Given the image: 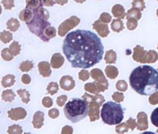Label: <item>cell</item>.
<instances>
[{
	"instance_id": "cell-1",
	"label": "cell",
	"mask_w": 158,
	"mask_h": 134,
	"mask_svg": "<svg viewBox=\"0 0 158 134\" xmlns=\"http://www.w3.org/2000/svg\"><path fill=\"white\" fill-rule=\"evenodd\" d=\"M63 51L73 68L83 69L98 64L104 53L100 38L95 33L84 30L68 33L64 41Z\"/></svg>"
},
{
	"instance_id": "cell-2",
	"label": "cell",
	"mask_w": 158,
	"mask_h": 134,
	"mask_svg": "<svg viewBox=\"0 0 158 134\" xmlns=\"http://www.w3.org/2000/svg\"><path fill=\"white\" fill-rule=\"evenodd\" d=\"M129 80L133 89L142 95H150L158 90V72L150 66L136 67L132 71Z\"/></svg>"
},
{
	"instance_id": "cell-3",
	"label": "cell",
	"mask_w": 158,
	"mask_h": 134,
	"mask_svg": "<svg viewBox=\"0 0 158 134\" xmlns=\"http://www.w3.org/2000/svg\"><path fill=\"white\" fill-rule=\"evenodd\" d=\"M32 11L33 17L26 24L32 33L44 42H48L50 39L55 37L56 35L55 28L52 27L51 23L48 21L50 18L49 12L43 6Z\"/></svg>"
},
{
	"instance_id": "cell-4",
	"label": "cell",
	"mask_w": 158,
	"mask_h": 134,
	"mask_svg": "<svg viewBox=\"0 0 158 134\" xmlns=\"http://www.w3.org/2000/svg\"><path fill=\"white\" fill-rule=\"evenodd\" d=\"M64 110L67 119L72 123H77L87 116L88 103L81 98H73L66 104Z\"/></svg>"
},
{
	"instance_id": "cell-5",
	"label": "cell",
	"mask_w": 158,
	"mask_h": 134,
	"mask_svg": "<svg viewBox=\"0 0 158 134\" xmlns=\"http://www.w3.org/2000/svg\"><path fill=\"white\" fill-rule=\"evenodd\" d=\"M102 121L109 125L119 124L124 118V111L121 105L112 101L105 103L101 110Z\"/></svg>"
},
{
	"instance_id": "cell-6",
	"label": "cell",
	"mask_w": 158,
	"mask_h": 134,
	"mask_svg": "<svg viewBox=\"0 0 158 134\" xmlns=\"http://www.w3.org/2000/svg\"><path fill=\"white\" fill-rule=\"evenodd\" d=\"M80 21V19L76 16H72L68 19L65 20L58 28L59 35L64 36L69 30L78 26Z\"/></svg>"
},
{
	"instance_id": "cell-7",
	"label": "cell",
	"mask_w": 158,
	"mask_h": 134,
	"mask_svg": "<svg viewBox=\"0 0 158 134\" xmlns=\"http://www.w3.org/2000/svg\"><path fill=\"white\" fill-rule=\"evenodd\" d=\"M8 117L13 120L17 121L23 119L27 116V112L23 108L17 107L12 108L7 111Z\"/></svg>"
},
{
	"instance_id": "cell-8",
	"label": "cell",
	"mask_w": 158,
	"mask_h": 134,
	"mask_svg": "<svg viewBox=\"0 0 158 134\" xmlns=\"http://www.w3.org/2000/svg\"><path fill=\"white\" fill-rule=\"evenodd\" d=\"M93 28L96 30L101 37H106L109 33L108 25L106 23L104 24L100 20H97L95 21L93 24Z\"/></svg>"
},
{
	"instance_id": "cell-9",
	"label": "cell",
	"mask_w": 158,
	"mask_h": 134,
	"mask_svg": "<svg viewBox=\"0 0 158 134\" xmlns=\"http://www.w3.org/2000/svg\"><path fill=\"white\" fill-rule=\"evenodd\" d=\"M33 15V12L32 10L26 8L23 9L19 13V18L21 21L27 23L31 20Z\"/></svg>"
},
{
	"instance_id": "cell-10",
	"label": "cell",
	"mask_w": 158,
	"mask_h": 134,
	"mask_svg": "<svg viewBox=\"0 0 158 134\" xmlns=\"http://www.w3.org/2000/svg\"><path fill=\"white\" fill-rule=\"evenodd\" d=\"M15 76L12 74H7L3 77L2 81V86L4 88L11 87L14 85L15 81Z\"/></svg>"
},
{
	"instance_id": "cell-11",
	"label": "cell",
	"mask_w": 158,
	"mask_h": 134,
	"mask_svg": "<svg viewBox=\"0 0 158 134\" xmlns=\"http://www.w3.org/2000/svg\"><path fill=\"white\" fill-rule=\"evenodd\" d=\"M112 14L115 17L118 18L123 19L124 18V9L123 6L120 5H115L113 6L112 8Z\"/></svg>"
},
{
	"instance_id": "cell-12",
	"label": "cell",
	"mask_w": 158,
	"mask_h": 134,
	"mask_svg": "<svg viewBox=\"0 0 158 134\" xmlns=\"http://www.w3.org/2000/svg\"><path fill=\"white\" fill-rule=\"evenodd\" d=\"M7 29H9L13 32H15L20 27L19 21L17 19L12 18L7 21L6 23Z\"/></svg>"
},
{
	"instance_id": "cell-13",
	"label": "cell",
	"mask_w": 158,
	"mask_h": 134,
	"mask_svg": "<svg viewBox=\"0 0 158 134\" xmlns=\"http://www.w3.org/2000/svg\"><path fill=\"white\" fill-rule=\"evenodd\" d=\"M16 94L12 89H7L3 91L2 93V99L5 102H11L15 99Z\"/></svg>"
},
{
	"instance_id": "cell-14",
	"label": "cell",
	"mask_w": 158,
	"mask_h": 134,
	"mask_svg": "<svg viewBox=\"0 0 158 134\" xmlns=\"http://www.w3.org/2000/svg\"><path fill=\"white\" fill-rule=\"evenodd\" d=\"M26 8L33 10L43 6L41 0H26Z\"/></svg>"
},
{
	"instance_id": "cell-15",
	"label": "cell",
	"mask_w": 158,
	"mask_h": 134,
	"mask_svg": "<svg viewBox=\"0 0 158 134\" xmlns=\"http://www.w3.org/2000/svg\"><path fill=\"white\" fill-rule=\"evenodd\" d=\"M21 46L19 44L18 42H13L10 46H9V51L11 54L13 56H16L18 55L20 53V51H21Z\"/></svg>"
},
{
	"instance_id": "cell-16",
	"label": "cell",
	"mask_w": 158,
	"mask_h": 134,
	"mask_svg": "<svg viewBox=\"0 0 158 134\" xmlns=\"http://www.w3.org/2000/svg\"><path fill=\"white\" fill-rule=\"evenodd\" d=\"M0 40L5 44L8 43L13 40V34L9 31L4 30L0 33Z\"/></svg>"
},
{
	"instance_id": "cell-17",
	"label": "cell",
	"mask_w": 158,
	"mask_h": 134,
	"mask_svg": "<svg viewBox=\"0 0 158 134\" xmlns=\"http://www.w3.org/2000/svg\"><path fill=\"white\" fill-rule=\"evenodd\" d=\"M18 94L20 96L24 103H27L30 100V94L26 89H19L17 91Z\"/></svg>"
},
{
	"instance_id": "cell-18",
	"label": "cell",
	"mask_w": 158,
	"mask_h": 134,
	"mask_svg": "<svg viewBox=\"0 0 158 134\" xmlns=\"http://www.w3.org/2000/svg\"><path fill=\"white\" fill-rule=\"evenodd\" d=\"M111 27L114 31L119 32L123 29L122 21L119 19H113L111 24Z\"/></svg>"
},
{
	"instance_id": "cell-19",
	"label": "cell",
	"mask_w": 158,
	"mask_h": 134,
	"mask_svg": "<svg viewBox=\"0 0 158 134\" xmlns=\"http://www.w3.org/2000/svg\"><path fill=\"white\" fill-rule=\"evenodd\" d=\"M23 132L21 126L17 124H14L9 126L7 133L9 134H21Z\"/></svg>"
},
{
	"instance_id": "cell-20",
	"label": "cell",
	"mask_w": 158,
	"mask_h": 134,
	"mask_svg": "<svg viewBox=\"0 0 158 134\" xmlns=\"http://www.w3.org/2000/svg\"><path fill=\"white\" fill-rule=\"evenodd\" d=\"M2 58L6 61H10L13 60L14 56H12L9 51L8 48H5L2 50L1 52Z\"/></svg>"
},
{
	"instance_id": "cell-21",
	"label": "cell",
	"mask_w": 158,
	"mask_h": 134,
	"mask_svg": "<svg viewBox=\"0 0 158 134\" xmlns=\"http://www.w3.org/2000/svg\"><path fill=\"white\" fill-rule=\"evenodd\" d=\"M32 65V62L27 61L22 62L19 66V69L22 72H28L31 69Z\"/></svg>"
},
{
	"instance_id": "cell-22",
	"label": "cell",
	"mask_w": 158,
	"mask_h": 134,
	"mask_svg": "<svg viewBox=\"0 0 158 134\" xmlns=\"http://www.w3.org/2000/svg\"><path fill=\"white\" fill-rule=\"evenodd\" d=\"M151 120L153 125L158 128V107L152 112Z\"/></svg>"
},
{
	"instance_id": "cell-23",
	"label": "cell",
	"mask_w": 158,
	"mask_h": 134,
	"mask_svg": "<svg viewBox=\"0 0 158 134\" xmlns=\"http://www.w3.org/2000/svg\"><path fill=\"white\" fill-rule=\"evenodd\" d=\"M1 3L6 10H11L15 6L14 0H2Z\"/></svg>"
},
{
	"instance_id": "cell-24",
	"label": "cell",
	"mask_w": 158,
	"mask_h": 134,
	"mask_svg": "<svg viewBox=\"0 0 158 134\" xmlns=\"http://www.w3.org/2000/svg\"><path fill=\"white\" fill-rule=\"evenodd\" d=\"M111 15L107 13H103L99 17V20L104 23H109L111 20Z\"/></svg>"
},
{
	"instance_id": "cell-25",
	"label": "cell",
	"mask_w": 158,
	"mask_h": 134,
	"mask_svg": "<svg viewBox=\"0 0 158 134\" xmlns=\"http://www.w3.org/2000/svg\"><path fill=\"white\" fill-rule=\"evenodd\" d=\"M43 6H52L56 3L53 0H41Z\"/></svg>"
},
{
	"instance_id": "cell-26",
	"label": "cell",
	"mask_w": 158,
	"mask_h": 134,
	"mask_svg": "<svg viewBox=\"0 0 158 134\" xmlns=\"http://www.w3.org/2000/svg\"><path fill=\"white\" fill-rule=\"evenodd\" d=\"M21 80H22V82L23 83L25 84H28L30 82V77L27 74H23Z\"/></svg>"
},
{
	"instance_id": "cell-27",
	"label": "cell",
	"mask_w": 158,
	"mask_h": 134,
	"mask_svg": "<svg viewBox=\"0 0 158 134\" xmlns=\"http://www.w3.org/2000/svg\"><path fill=\"white\" fill-rule=\"evenodd\" d=\"M55 2L61 6H64L65 4L67 3L68 0H55Z\"/></svg>"
},
{
	"instance_id": "cell-28",
	"label": "cell",
	"mask_w": 158,
	"mask_h": 134,
	"mask_svg": "<svg viewBox=\"0 0 158 134\" xmlns=\"http://www.w3.org/2000/svg\"><path fill=\"white\" fill-rule=\"evenodd\" d=\"M74 1L77 3H83L85 2L86 1V0H74Z\"/></svg>"
},
{
	"instance_id": "cell-29",
	"label": "cell",
	"mask_w": 158,
	"mask_h": 134,
	"mask_svg": "<svg viewBox=\"0 0 158 134\" xmlns=\"http://www.w3.org/2000/svg\"><path fill=\"white\" fill-rule=\"evenodd\" d=\"M2 6H1L0 5V15H1V14H2Z\"/></svg>"
},
{
	"instance_id": "cell-30",
	"label": "cell",
	"mask_w": 158,
	"mask_h": 134,
	"mask_svg": "<svg viewBox=\"0 0 158 134\" xmlns=\"http://www.w3.org/2000/svg\"><path fill=\"white\" fill-rule=\"evenodd\" d=\"M0 113H1V112H0Z\"/></svg>"
},
{
	"instance_id": "cell-31",
	"label": "cell",
	"mask_w": 158,
	"mask_h": 134,
	"mask_svg": "<svg viewBox=\"0 0 158 134\" xmlns=\"http://www.w3.org/2000/svg\"><path fill=\"white\" fill-rule=\"evenodd\" d=\"M99 1H100V0H99Z\"/></svg>"
}]
</instances>
